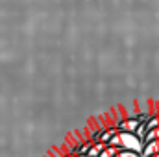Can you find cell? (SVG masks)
Masks as SVG:
<instances>
[{"mask_svg": "<svg viewBox=\"0 0 159 157\" xmlns=\"http://www.w3.org/2000/svg\"><path fill=\"white\" fill-rule=\"evenodd\" d=\"M154 155H159V141H152V142L144 144L143 157H154Z\"/></svg>", "mask_w": 159, "mask_h": 157, "instance_id": "3", "label": "cell"}, {"mask_svg": "<svg viewBox=\"0 0 159 157\" xmlns=\"http://www.w3.org/2000/svg\"><path fill=\"white\" fill-rule=\"evenodd\" d=\"M154 157H159V155H154Z\"/></svg>", "mask_w": 159, "mask_h": 157, "instance_id": "7", "label": "cell"}, {"mask_svg": "<svg viewBox=\"0 0 159 157\" xmlns=\"http://www.w3.org/2000/svg\"><path fill=\"white\" fill-rule=\"evenodd\" d=\"M119 131H124V133H137V129L141 128V122L133 117H128V118H120L113 124Z\"/></svg>", "mask_w": 159, "mask_h": 157, "instance_id": "2", "label": "cell"}, {"mask_svg": "<svg viewBox=\"0 0 159 157\" xmlns=\"http://www.w3.org/2000/svg\"><path fill=\"white\" fill-rule=\"evenodd\" d=\"M107 148V144H104V142H96V144H93V148H91V152L87 154V157H100L104 154V150Z\"/></svg>", "mask_w": 159, "mask_h": 157, "instance_id": "4", "label": "cell"}, {"mask_svg": "<svg viewBox=\"0 0 159 157\" xmlns=\"http://www.w3.org/2000/svg\"><path fill=\"white\" fill-rule=\"evenodd\" d=\"M117 157H141V155H139V154H135V152H126V150H122Z\"/></svg>", "mask_w": 159, "mask_h": 157, "instance_id": "6", "label": "cell"}, {"mask_svg": "<svg viewBox=\"0 0 159 157\" xmlns=\"http://www.w3.org/2000/svg\"><path fill=\"white\" fill-rule=\"evenodd\" d=\"M107 146H115V148L126 150V152H135L141 157H143V152H144V141L139 139L135 133H124V131H120Z\"/></svg>", "mask_w": 159, "mask_h": 157, "instance_id": "1", "label": "cell"}, {"mask_svg": "<svg viewBox=\"0 0 159 157\" xmlns=\"http://www.w3.org/2000/svg\"><path fill=\"white\" fill-rule=\"evenodd\" d=\"M120 152H122L120 148H115V146H107V148L104 150V154H102L100 157H117Z\"/></svg>", "mask_w": 159, "mask_h": 157, "instance_id": "5", "label": "cell"}]
</instances>
